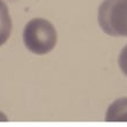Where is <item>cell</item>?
I'll list each match as a JSON object with an SVG mask.
<instances>
[{"mask_svg": "<svg viewBox=\"0 0 127 127\" xmlns=\"http://www.w3.org/2000/svg\"><path fill=\"white\" fill-rule=\"evenodd\" d=\"M119 67H120L121 72L127 76V45L123 49L119 56Z\"/></svg>", "mask_w": 127, "mask_h": 127, "instance_id": "cell-5", "label": "cell"}, {"mask_svg": "<svg viewBox=\"0 0 127 127\" xmlns=\"http://www.w3.org/2000/svg\"><path fill=\"white\" fill-rule=\"evenodd\" d=\"M12 32V20L8 7L3 0H0V45L8 40Z\"/></svg>", "mask_w": 127, "mask_h": 127, "instance_id": "cell-4", "label": "cell"}, {"mask_svg": "<svg viewBox=\"0 0 127 127\" xmlns=\"http://www.w3.org/2000/svg\"><path fill=\"white\" fill-rule=\"evenodd\" d=\"M23 42L27 49L32 53H49L57 44L56 28L47 20L33 19L29 21V23L24 28Z\"/></svg>", "mask_w": 127, "mask_h": 127, "instance_id": "cell-1", "label": "cell"}, {"mask_svg": "<svg viewBox=\"0 0 127 127\" xmlns=\"http://www.w3.org/2000/svg\"><path fill=\"white\" fill-rule=\"evenodd\" d=\"M106 121H127V97L114 100L107 109Z\"/></svg>", "mask_w": 127, "mask_h": 127, "instance_id": "cell-3", "label": "cell"}, {"mask_svg": "<svg viewBox=\"0 0 127 127\" xmlns=\"http://www.w3.org/2000/svg\"><path fill=\"white\" fill-rule=\"evenodd\" d=\"M98 23L110 36L127 37V0H104L98 9Z\"/></svg>", "mask_w": 127, "mask_h": 127, "instance_id": "cell-2", "label": "cell"}]
</instances>
